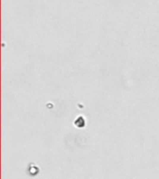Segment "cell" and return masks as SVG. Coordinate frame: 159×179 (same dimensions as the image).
Masks as SVG:
<instances>
[{
	"label": "cell",
	"instance_id": "cell-1",
	"mask_svg": "<svg viewBox=\"0 0 159 179\" xmlns=\"http://www.w3.org/2000/svg\"><path fill=\"white\" fill-rule=\"evenodd\" d=\"M74 124L77 125L78 128H83L85 126V120H84V118H82V117H79V118L75 120V122H74Z\"/></svg>",
	"mask_w": 159,
	"mask_h": 179
}]
</instances>
